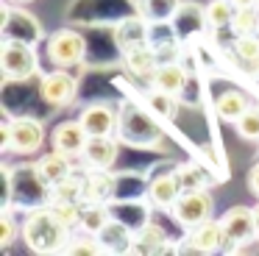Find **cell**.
I'll list each match as a JSON object with an SVG mask.
<instances>
[{
  "instance_id": "obj_1",
  "label": "cell",
  "mask_w": 259,
  "mask_h": 256,
  "mask_svg": "<svg viewBox=\"0 0 259 256\" xmlns=\"http://www.w3.org/2000/svg\"><path fill=\"white\" fill-rule=\"evenodd\" d=\"M23 239L34 253H62L73 239V228L56 217L51 206L31 209L23 223Z\"/></svg>"
},
{
  "instance_id": "obj_2",
  "label": "cell",
  "mask_w": 259,
  "mask_h": 256,
  "mask_svg": "<svg viewBox=\"0 0 259 256\" xmlns=\"http://www.w3.org/2000/svg\"><path fill=\"white\" fill-rule=\"evenodd\" d=\"M0 67H3V75L9 81H25L36 72V53L31 48V42L23 39H3V48H0Z\"/></svg>"
},
{
  "instance_id": "obj_3",
  "label": "cell",
  "mask_w": 259,
  "mask_h": 256,
  "mask_svg": "<svg viewBox=\"0 0 259 256\" xmlns=\"http://www.w3.org/2000/svg\"><path fill=\"white\" fill-rule=\"evenodd\" d=\"M84 56H87V39L73 28H62L48 39V59H51L53 67H62V70L78 67L84 61Z\"/></svg>"
},
{
  "instance_id": "obj_4",
  "label": "cell",
  "mask_w": 259,
  "mask_h": 256,
  "mask_svg": "<svg viewBox=\"0 0 259 256\" xmlns=\"http://www.w3.org/2000/svg\"><path fill=\"white\" fill-rule=\"evenodd\" d=\"M220 228H223V248L226 250H237L259 237L256 217H253V209H248V206L229 209L223 215V220H220Z\"/></svg>"
},
{
  "instance_id": "obj_5",
  "label": "cell",
  "mask_w": 259,
  "mask_h": 256,
  "mask_svg": "<svg viewBox=\"0 0 259 256\" xmlns=\"http://www.w3.org/2000/svg\"><path fill=\"white\" fill-rule=\"evenodd\" d=\"M212 211H214V200L206 189H187L173 203V217L184 228H195L201 223L212 220Z\"/></svg>"
},
{
  "instance_id": "obj_6",
  "label": "cell",
  "mask_w": 259,
  "mask_h": 256,
  "mask_svg": "<svg viewBox=\"0 0 259 256\" xmlns=\"http://www.w3.org/2000/svg\"><path fill=\"white\" fill-rule=\"evenodd\" d=\"M75 92H78V81H75L73 72L62 70V67H59L56 72H48V75L39 81V98L45 100L48 106L73 103Z\"/></svg>"
},
{
  "instance_id": "obj_7",
  "label": "cell",
  "mask_w": 259,
  "mask_h": 256,
  "mask_svg": "<svg viewBox=\"0 0 259 256\" xmlns=\"http://www.w3.org/2000/svg\"><path fill=\"white\" fill-rule=\"evenodd\" d=\"M87 142H90V134H87V128L81 125V120H64V122H59V125L53 128V134H51L53 150L62 153V156H70V159L84 156Z\"/></svg>"
},
{
  "instance_id": "obj_8",
  "label": "cell",
  "mask_w": 259,
  "mask_h": 256,
  "mask_svg": "<svg viewBox=\"0 0 259 256\" xmlns=\"http://www.w3.org/2000/svg\"><path fill=\"white\" fill-rule=\"evenodd\" d=\"M45 142V125L34 117L12 120V150L14 153H36Z\"/></svg>"
},
{
  "instance_id": "obj_9",
  "label": "cell",
  "mask_w": 259,
  "mask_h": 256,
  "mask_svg": "<svg viewBox=\"0 0 259 256\" xmlns=\"http://www.w3.org/2000/svg\"><path fill=\"white\" fill-rule=\"evenodd\" d=\"M78 120H81V125L87 128V134H90V137H112V134L117 131V125H120L117 111H114L109 103H92V106H87V109L81 111Z\"/></svg>"
},
{
  "instance_id": "obj_10",
  "label": "cell",
  "mask_w": 259,
  "mask_h": 256,
  "mask_svg": "<svg viewBox=\"0 0 259 256\" xmlns=\"http://www.w3.org/2000/svg\"><path fill=\"white\" fill-rule=\"evenodd\" d=\"M70 156H62V153H48V156H42L39 161H36L31 170H34V178H36V184H42V187H53V184H59L62 178H67V176H73V164H70Z\"/></svg>"
},
{
  "instance_id": "obj_11",
  "label": "cell",
  "mask_w": 259,
  "mask_h": 256,
  "mask_svg": "<svg viewBox=\"0 0 259 256\" xmlns=\"http://www.w3.org/2000/svg\"><path fill=\"white\" fill-rule=\"evenodd\" d=\"M84 161L92 170H109L117 161V139L112 137H90L84 148Z\"/></svg>"
},
{
  "instance_id": "obj_12",
  "label": "cell",
  "mask_w": 259,
  "mask_h": 256,
  "mask_svg": "<svg viewBox=\"0 0 259 256\" xmlns=\"http://www.w3.org/2000/svg\"><path fill=\"white\" fill-rule=\"evenodd\" d=\"M95 237L101 242L103 253H123V250L134 248V234L128 231V226H123L117 220H109Z\"/></svg>"
},
{
  "instance_id": "obj_13",
  "label": "cell",
  "mask_w": 259,
  "mask_h": 256,
  "mask_svg": "<svg viewBox=\"0 0 259 256\" xmlns=\"http://www.w3.org/2000/svg\"><path fill=\"white\" fill-rule=\"evenodd\" d=\"M181 192L184 189H181L179 173H164V176H156L148 184V198L156 206H164V209H173V203L179 200Z\"/></svg>"
},
{
  "instance_id": "obj_14",
  "label": "cell",
  "mask_w": 259,
  "mask_h": 256,
  "mask_svg": "<svg viewBox=\"0 0 259 256\" xmlns=\"http://www.w3.org/2000/svg\"><path fill=\"white\" fill-rule=\"evenodd\" d=\"M192 250H201V253H214V250L223 248V228L220 223L214 220H206L201 226L190 228V239H187Z\"/></svg>"
},
{
  "instance_id": "obj_15",
  "label": "cell",
  "mask_w": 259,
  "mask_h": 256,
  "mask_svg": "<svg viewBox=\"0 0 259 256\" xmlns=\"http://www.w3.org/2000/svg\"><path fill=\"white\" fill-rule=\"evenodd\" d=\"M125 67H128V72L134 78L153 81V75H156V70H159V56L153 53L151 48L140 45V48H134V50H125Z\"/></svg>"
},
{
  "instance_id": "obj_16",
  "label": "cell",
  "mask_w": 259,
  "mask_h": 256,
  "mask_svg": "<svg viewBox=\"0 0 259 256\" xmlns=\"http://www.w3.org/2000/svg\"><path fill=\"white\" fill-rule=\"evenodd\" d=\"M151 83H153V89H162L167 95H179L187 87V70L181 64H176V61H164V64H159Z\"/></svg>"
},
{
  "instance_id": "obj_17",
  "label": "cell",
  "mask_w": 259,
  "mask_h": 256,
  "mask_svg": "<svg viewBox=\"0 0 259 256\" xmlns=\"http://www.w3.org/2000/svg\"><path fill=\"white\" fill-rule=\"evenodd\" d=\"M114 192V181L106 170H95L90 178H84V203H106Z\"/></svg>"
},
{
  "instance_id": "obj_18",
  "label": "cell",
  "mask_w": 259,
  "mask_h": 256,
  "mask_svg": "<svg viewBox=\"0 0 259 256\" xmlns=\"http://www.w3.org/2000/svg\"><path fill=\"white\" fill-rule=\"evenodd\" d=\"M114 39H117L120 50L125 53V50H134V48H140V45H145L148 28H145V22H142L140 17H128V20H123V22L117 25Z\"/></svg>"
},
{
  "instance_id": "obj_19",
  "label": "cell",
  "mask_w": 259,
  "mask_h": 256,
  "mask_svg": "<svg viewBox=\"0 0 259 256\" xmlns=\"http://www.w3.org/2000/svg\"><path fill=\"white\" fill-rule=\"evenodd\" d=\"M245 111H248V100H245V95L237 92V89L223 92L218 98V117L223 122H237Z\"/></svg>"
},
{
  "instance_id": "obj_20",
  "label": "cell",
  "mask_w": 259,
  "mask_h": 256,
  "mask_svg": "<svg viewBox=\"0 0 259 256\" xmlns=\"http://www.w3.org/2000/svg\"><path fill=\"white\" fill-rule=\"evenodd\" d=\"M134 248L140 253H159V250L167 248V237L159 226H142L134 234Z\"/></svg>"
},
{
  "instance_id": "obj_21",
  "label": "cell",
  "mask_w": 259,
  "mask_h": 256,
  "mask_svg": "<svg viewBox=\"0 0 259 256\" xmlns=\"http://www.w3.org/2000/svg\"><path fill=\"white\" fill-rule=\"evenodd\" d=\"M109 220H112V211H109L103 203H84V209H81V220H78V228H84L87 234H98Z\"/></svg>"
},
{
  "instance_id": "obj_22",
  "label": "cell",
  "mask_w": 259,
  "mask_h": 256,
  "mask_svg": "<svg viewBox=\"0 0 259 256\" xmlns=\"http://www.w3.org/2000/svg\"><path fill=\"white\" fill-rule=\"evenodd\" d=\"M229 28L234 31V36H248V33L259 31V11L256 9H234Z\"/></svg>"
},
{
  "instance_id": "obj_23",
  "label": "cell",
  "mask_w": 259,
  "mask_h": 256,
  "mask_svg": "<svg viewBox=\"0 0 259 256\" xmlns=\"http://www.w3.org/2000/svg\"><path fill=\"white\" fill-rule=\"evenodd\" d=\"M231 17H234V3H231V0H212V3L206 6V22L214 28L229 25Z\"/></svg>"
},
{
  "instance_id": "obj_24",
  "label": "cell",
  "mask_w": 259,
  "mask_h": 256,
  "mask_svg": "<svg viewBox=\"0 0 259 256\" xmlns=\"http://www.w3.org/2000/svg\"><path fill=\"white\" fill-rule=\"evenodd\" d=\"M234 53L240 61H245V64H259V36L256 33H248V36H237L234 42Z\"/></svg>"
},
{
  "instance_id": "obj_25",
  "label": "cell",
  "mask_w": 259,
  "mask_h": 256,
  "mask_svg": "<svg viewBox=\"0 0 259 256\" xmlns=\"http://www.w3.org/2000/svg\"><path fill=\"white\" fill-rule=\"evenodd\" d=\"M51 209L56 211V217L62 223H67L70 228H75L78 220H81V209H84V203H81V200H56V203H51Z\"/></svg>"
},
{
  "instance_id": "obj_26",
  "label": "cell",
  "mask_w": 259,
  "mask_h": 256,
  "mask_svg": "<svg viewBox=\"0 0 259 256\" xmlns=\"http://www.w3.org/2000/svg\"><path fill=\"white\" fill-rule=\"evenodd\" d=\"M237 125V134L242 139H259V109L256 106H248V111L234 122Z\"/></svg>"
},
{
  "instance_id": "obj_27",
  "label": "cell",
  "mask_w": 259,
  "mask_h": 256,
  "mask_svg": "<svg viewBox=\"0 0 259 256\" xmlns=\"http://www.w3.org/2000/svg\"><path fill=\"white\" fill-rule=\"evenodd\" d=\"M173 98L176 95H167V92H162V89H153V92L148 95V106H151V111L156 117H173Z\"/></svg>"
},
{
  "instance_id": "obj_28",
  "label": "cell",
  "mask_w": 259,
  "mask_h": 256,
  "mask_svg": "<svg viewBox=\"0 0 259 256\" xmlns=\"http://www.w3.org/2000/svg\"><path fill=\"white\" fill-rule=\"evenodd\" d=\"M179 181H181V189H203L206 187V176H203L201 167H184L179 170Z\"/></svg>"
},
{
  "instance_id": "obj_29",
  "label": "cell",
  "mask_w": 259,
  "mask_h": 256,
  "mask_svg": "<svg viewBox=\"0 0 259 256\" xmlns=\"http://www.w3.org/2000/svg\"><path fill=\"white\" fill-rule=\"evenodd\" d=\"M14 234H17V226H14V220H12V211L3 209V215H0V248H9Z\"/></svg>"
},
{
  "instance_id": "obj_30",
  "label": "cell",
  "mask_w": 259,
  "mask_h": 256,
  "mask_svg": "<svg viewBox=\"0 0 259 256\" xmlns=\"http://www.w3.org/2000/svg\"><path fill=\"white\" fill-rule=\"evenodd\" d=\"M0 150H12V120H3V128H0Z\"/></svg>"
},
{
  "instance_id": "obj_31",
  "label": "cell",
  "mask_w": 259,
  "mask_h": 256,
  "mask_svg": "<svg viewBox=\"0 0 259 256\" xmlns=\"http://www.w3.org/2000/svg\"><path fill=\"white\" fill-rule=\"evenodd\" d=\"M248 184H251V192L259 198V161L251 167V173H248Z\"/></svg>"
},
{
  "instance_id": "obj_32",
  "label": "cell",
  "mask_w": 259,
  "mask_h": 256,
  "mask_svg": "<svg viewBox=\"0 0 259 256\" xmlns=\"http://www.w3.org/2000/svg\"><path fill=\"white\" fill-rule=\"evenodd\" d=\"M234 3V9H256L259 0H231Z\"/></svg>"
},
{
  "instance_id": "obj_33",
  "label": "cell",
  "mask_w": 259,
  "mask_h": 256,
  "mask_svg": "<svg viewBox=\"0 0 259 256\" xmlns=\"http://www.w3.org/2000/svg\"><path fill=\"white\" fill-rule=\"evenodd\" d=\"M253 217H256V234H259V206L253 209Z\"/></svg>"
},
{
  "instance_id": "obj_34",
  "label": "cell",
  "mask_w": 259,
  "mask_h": 256,
  "mask_svg": "<svg viewBox=\"0 0 259 256\" xmlns=\"http://www.w3.org/2000/svg\"><path fill=\"white\" fill-rule=\"evenodd\" d=\"M14 3H31V0H14Z\"/></svg>"
},
{
  "instance_id": "obj_35",
  "label": "cell",
  "mask_w": 259,
  "mask_h": 256,
  "mask_svg": "<svg viewBox=\"0 0 259 256\" xmlns=\"http://www.w3.org/2000/svg\"><path fill=\"white\" fill-rule=\"evenodd\" d=\"M256 70H259V64H256Z\"/></svg>"
}]
</instances>
